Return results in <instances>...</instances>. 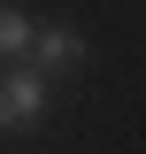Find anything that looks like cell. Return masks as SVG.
<instances>
[{
  "instance_id": "1",
  "label": "cell",
  "mask_w": 146,
  "mask_h": 154,
  "mask_svg": "<svg viewBox=\"0 0 146 154\" xmlns=\"http://www.w3.org/2000/svg\"><path fill=\"white\" fill-rule=\"evenodd\" d=\"M46 108H54V93H46L38 69H16L8 85H0V131H38Z\"/></svg>"
},
{
  "instance_id": "2",
  "label": "cell",
  "mask_w": 146,
  "mask_h": 154,
  "mask_svg": "<svg viewBox=\"0 0 146 154\" xmlns=\"http://www.w3.org/2000/svg\"><path fill=\"white\" fill-rule=\"evenodd\" d=\"M23 54H31L38 69H77V62H85V38H77L69 23H31V46H23Z\"/></svg>"
},
{
  "instance_id": "3",
  "label": "cell",
  "mask_w": 146,
  "mask_h": 154,
  "mask_svg": "<svg viewBox=\"0 0 146 154\" xmlns=\"http://www.w3.org/2000/svg\"><path fill=\"white\" fill-rule=\"evenodd\" d=\"M23 46H31V16L0 0V62H23Z\"/></svg>"
}]
</instances>
